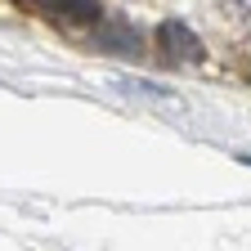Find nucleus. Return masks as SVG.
Here are the masks:
<instances>
[{
  "instance_id": "f257e3e1",
  "label": "nucleus",
  "mask_w": 251,
  "mask_h": 251,
  "mask_svg": "<svg viewBox=\"0 0 251 251\" xmlns=\"http://www.w3.org/2000/svg\"><path fill=\"white\" fill-rule=\"evenodd\" d=\"M157 45H162V58L166 63H202V41L193 36V31H188L184 23H162V27H157Z\"/></svg>"
},
{
  "instance_id": "f03ea898",
  "label": "nucleus",
  "mask_w": 251,
  "mask_h": 251,
  "mask_svg": "<svg viewBox=\"0 0 251 251\" xmlns=\"http://www.w3.org/2000/svg\"><path fill=\"white\" fill-rule=\"evenodd\" d=\"M27 5L41 9V14L54 18V23H72V27L99 23V0H27Z\"/></svg>"
},
{
  "instance_id": "7ed1b4c3",
  "label": "nucleus",
  "mask_w": 251,
  "mask_h": 251,
  "mask_svg": "<svg viewBox=\"0 0 251 251\" xmlns=\"http://www.w3.org/2000/svg\"><path fill=\"white\" fill-rule=\"evenodd\" d=\"M99 45H108V50H126V54H135V50H139L135 31H126V27H112V31H103V36H99Z\"/></svg>"
},
{
  "instance_id": "20e7f679",
  "label": "nucleus",
  "mask_w": 251,
  "mask_h": 251,
  "mask_svg": "<svg viewBox=\"0 0 251 251\" xmlns=\"http://www.w3.org/2000/svg\"><path fill=\"white\" fill-rule=\"evenodd\" d=\"M229 5H233L238 14H247V18H251V0H229Z\"/></svg>"
}]
</instances>
